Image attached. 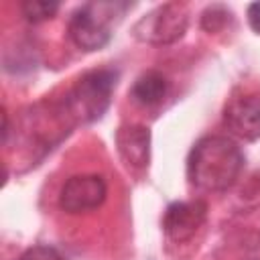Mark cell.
<instances>
[{"label": "cell", "instance_id": "1", "mask_svg": "<svg viewBox=\"0 0 260 260\" xmlns=\"http://www.w3.org/2000/svg\"><path fill=\"white\" fill-rule=\"evenodd\" d=\"M244 169L242 148L228 136L209 134L199 138L187 158V177L193 187L209 193L230 189Z\"/></svg>", "mask_w": 260, "mask_h": 260}, {"label": "cell", "instance_id": "2", "mask_svg": "<svg viewBox=\"0 0 260 260\" xmlns=\"http://www.w3.org/2000/svg\"><path fill=\"white\" fill-rule=\"evenodd\" d=\"M132 8L128 2H87L69 18V37L83 51H100L112 39V26Z\"/></svg>", "mask_w": 260, "mask_h": 260}, {"label": "cell", "instance_id": "3", "mask_svg": "<svg viewBox=\"0 0 260 260\" xmlns=\"http://www.w3.org/2000/svg\"><path fill=\"white\" fill-rule=\"evenodd\" d=\"M118 73L112 69H95L77 79L65 95L67 116L75 122H93L102 118L112 102Z\"/></svg>", "mask_w": 260, "mask_h": 260}, {"label": "cell", "instance_id": "4", "mask_svg": "<svg viewBox=\"0 0 260 260\" xmlns=\"http://www.w3.org/2000/svg\"><path fill=\"white\" fill-rule=\"evenodd\" d=\"M189 24L187 8L183 4L171 2L156 6L148 14H144L132 28L134 37L148 45H171L179 41Z\"/></svg>", "mask_w": 260, "mask_h": 260}, {"label": "cell", "instance_id": "5", "mask_svg": "<svg viewBox=\"0 0 260 260\" xmlns=\"http://www.w3.org/2000/svg\"><path fill=\"white\" fill-rule=\"evenodd\" d=\"M108 195V185L102 175L83 173L69 177L59 193V207L65 213L77 215L98 209Z\"/></svg>", "mask_w": 260, "mask_h": 260}, {"label": "cell", "instance_id": "6", "mask_svg": "<svg viewBox=\"0 0 260 260\" xmlns=\"http://www.w3.org/2000/svg\"><path fill=\"white\" fill-rule=\"evenodd\" d=\"M225 128L240 140L260 138V91H242L230 98L223 110Z\"/></svg>", "mask_w": 260, "mask_h": 260}, {"label": "cell", "instance_id": "7", "mask_svg": "<svg viewBox=\"0 0 260 260\" xmlns=\"http://www.w3.org/2000/svg\"><path fill=\"white\" fill-rule=\"evenodd\" d=\"M207 217V205L203 201H175L167 207L162 228L169 240L183 244L189 242Z\"/></svg>", "mask_w": 260, "mask_h": 260}, {"label": "cell", "instance_id": "8", "mask_svg": "<svg viewBox=\"0 0 260 260\" xmlns=\"http://www.w3.org/2000/svg\"><path fill=\"white\" fill-rule=\"evenodd\" d=\"M116 146L126 165L142 169L150 158V130L142 124H124L116 132Z\"/></svg>", "mask_w": 260, "mask_h": 260}, {"label": "cell", "instance_id": "9", "mask_svg": "<svg viewBox=\"0 0 260 260\" xmlns=\"http://www.w3.org/2000/svg\"><path fill=\"white\" fill-rule=\"evenodd\" d=\"M169 91V81L158 71L142 73L132 85V98L140 106H156Z\"/></svg>", "mask_w": 260, "mask_h": 260}, {"label": "cell", "instance_id": "10", "mask_svg": "<svg viewBox=\"0 0 260 260\" xmlns=\"http://www.w3.org/2000/svg\"><path fill=\"white\" fill-rule=\"evenodd\" d=\"M20 10H22V16L28 20V22H43V20H49L57 14L59 10V2H47V0H26L20 4Z\"/></svg>", "mask_w": 260, "mask_h": 260}, {"label": "cell", "instance_id": "11", "mask_svg": "<svg viewBox=\"0 0 260 260\" xmlns=\"http://www.w3.org/2000/svg\"><path fill=\"white\" fill-rule=\"evenodd\" d=\"M14 260H65V256L53 248V246H47V244H37V246H30L26 248L20 256H16Z\"/></svg>", "mask_w": 260, "mask_h": 260}, {"label": "cell", "instance_id": "12", "mask_svg": "<svg viewBox=\"0 0 260 260\" xmlns=\"http://www.w3.org/2000/svg\"><path fill=\"white\" fill-rule=\"evenodd\" d=\"M225 16H228V12H225L221 6H211V8H207V10H205L201 24H203V28H205V30L215 32V30L225 22Z\"/></svg>", "mask_w": 260, "mask_h": 260}, {"label": "cell", "instance_id": "13", "mask_svg": "<svg viewBox=\"0 0 260 260\" xmlns=\"http://www.w3.org/2000/svg\"><path fill=\"white\" fill-rule=\"evenodd\" d=\"M248 22L254 32L260 35V2H252L248 6Z\"/></svg>", "mask_w": 260, "mask_h": 260}]
</instances>
